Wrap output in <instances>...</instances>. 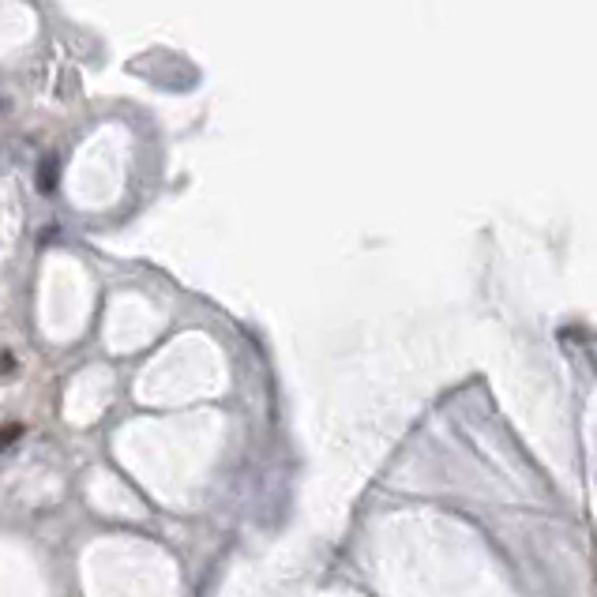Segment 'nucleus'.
Segmentation results:
<instances>
[{
  "label": "nucleus",
  "mask_w": 597,
  "mask_h": 597,
  "mask_svg": "<svg viewBox=\"0 0 597 597\" xmlns=\"http://www.w3.org/2000/svg\"><path fill=\"white\" fill-rule=\"evenodd\" d=\"M53 184H57V162L46 158V162H42V184H38V188H42V192H53Z\"/></svg>",
  "instance_id": "f257e3e1"
},
{
  "label": "nucleus",
  "mask_w": 597,
  "mask_h": 597,
  "mask_svg": "<svg viewBox=\"0 0 597 597\" xmlns=\"http://www.w3.org/2000/svg\"><path fill=\"white\" fill-rule=\"evenodd\" d=\"M19 432H23V425H8V429H0V451H8V444L16 440Z\"/></svg>",
  "instance_id": "f03ea898"
},
{
  "label": "nucleus",
  "mask_w": 597,
  "mask_h": 597,
  "mask_svg": "<svg viewBox=\"0 0 597 597\" xmlns=\"http://www.w3.org/2000/svg\"><path fill=\"white\" fill-rule=\"evenodd\" d=\"M4 368H12V353H0V372H4Z\"/></svg>",
  "instance_id": "7ed1b4c3"
}]
</instances>
